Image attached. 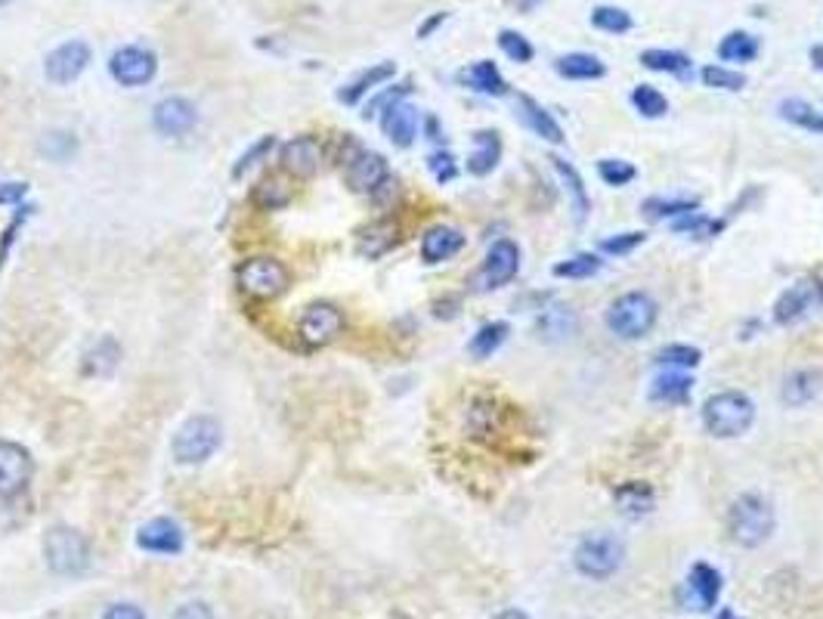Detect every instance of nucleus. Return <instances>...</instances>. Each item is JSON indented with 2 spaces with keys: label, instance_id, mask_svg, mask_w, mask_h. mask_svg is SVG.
Here are the masks:
<instances>
[{
  "label": "nucleus",
  "instance_id": "nucleus-58",
  "mask_svg": "<svg viewBox=\"0 0 823 619\" xmlns=\"http://www.w3.org/2000/svg\"><path fill=\"white\" fill-rule=\"evenodd\" d=\"M495 619H533V617H529L526 610H521V607H508V610H502Z\"/></svg>",
  "mask_w": 823,
  "mask_h": 619
},
{
  "label": "nucleus",
  "instance_id": "nucleus-55",
  "mask_svg": "<svg viewBox=\"0 0 823 619\" xmlns=\"http://www.w3.org/2000/svg\"><path fill=\"white\" fill-rule=\"evenodd\" d=\"M446 19H450V13H434V16H431V19H424V22H421V25H419V38H421V41H424V38H431V34H434V31L440 29V25H443Z\"/></svg>",
  "mask_w": 823,
  "mask_h": 619
},
{
  "label": "nucleus",
  "instance_id": "nucleus-27",
  "mask_svg": "<svg viewBox=\"0 0 823 619\" xmlns=\"http://www.w3.org/2000/svg\"><path fill=\"white\" fill-rule=\"evenodd\" d=\"M502 162V136L495 131H477L474 134V152L467 155V171L474 177H490Z\"/></svg>",
  "mask_w": 823,
  "mask_h": 619
},
{
  "label": "nucleus",
  "instance_id": "nucleus-32",
  "mask_svg": "<svg viewBox=\"0 0 823 619\" xmlns=\"http://www.w3.org/2000/svg\"><path fill=\"white\" fill-rule=\"evenodd\" d=\"M400 243V227L393 220H378L372 227L362 229L360 236V255L362 257H381L388 255L393 245Z\"/></svg>",
  "mask_w": 823,
  "mask_h": 619
},
{
  "label": "nucleus",
  "instance_id": "nucleus-10",
  "mask_svg": "<svg viewBox=\"0 0 823 619\" xmlns=\"http://www.w3.org/2000/svg\"><path fill=\"white\" fill-rule=\"evenodd\" d=\"M298 334L307 348H326L344 334V313L329 301L310 303L298 319Z\"/></svg>",
  "mask_w": 823,
  "mask_h": 619
},
{
  "label": "nucleus",
  "instance_id": "nucleus-35",
  "mask_svg": "<svg viewBox=\"0 0 823 619\" xmlns=\"http://www.w3.org/2000/svg\"><path fill=\"white\" fill-rule=\"evenodd\" d=\"M690 212H700V198H644L641 214L647 220H678Z\"/></svg>",
  "mask_w": 823,
  "mask_h": 619
},
{
  "label": "nucleus",
  "instance_id": "nucleus-3",
  "mask_svg": "<svg viewBox=\"0 0 823 619\" xmlns=\"http://www.w3.org/2000/svg\"><path fill=\"white\" fill-rule=\"evenodd\" d=\"M626 564V543L616 533H585L573 548V567L585 579H610Z\"/></svg>",
  "mask_w": 823,
  "mask_h": 619
},
{
  "label": "nucleus",
  "instance_id": "nucleus-11",
  "mask_svg": "<svg viewBox=\"0 0 823 619\" xmlns=\"http://www.w3.org/2000/svg\"><path fill=\"white\" fill-rule=\"evenodd\" d=\"M344 162L347 186H350L353 193H360V196H372V193H378L381 186H388L390 183L388 158L378 155V152L353 146Z\"/></svg>",
  "mask_w": 823,
  "mask_h": 619
},
{
  "label": "nucleus",
  "instance_id": "nucleus-54",
  "mask_svg": "<svg viewBox=\"0 0 823 619\" xmlns=\"http://www.w3.org/2000/svg\"><path fill=\"white\" fill-rule=\"evenodd\" d=\"M25 196H29L25 183H0V205H19Z\"/></svg>",
  "mask_w": 823,
  "mask_h": 619
},
{
  "label": "nucleus",
  "instance_id": "nucleus-46",
  "mask_svg": "<svg viewBox=\"0 0 823 619\" xmlns=\"http://www.w3.org/2000/svg\"><path fill=\"white\" fill-rule=\"evenodd\" d=\"M598 177L607 183V186L619 189V186H626V183H631L638 177V167L631 165V162H623V158H600Z\"/></svg>",
  "mask_w": 823,
  "mask_h": 619
},
{
  "label": "nucleus",
  "instance_id": "nucleus-28",
  "mask_svg": "<svg viewBox=\"0 0 823 619\" xmlns=\"http://www.w3.org/2000/svg\"><path fill=\"white\" fill-rule=\"evenodd\" d=\"M644 69L659 72V75H672L678 81H690L693 78V60L681 50H644L641 56Z\"/></svg>",
  "mask_w": 823,
  "mask_h": 619
},
{
  "label": "nucleus",
  "instance_id": "nucleus-7",
  "mask_svg": "<svg viewBox=\"0 0 823 619\" xmlns=\"http://www.w3.org/2000/svg\"><path fill=\"white\" fill-rule=\"evenodd\" d=\"M239 288L255 301H276L291 286V272L276 257H248L236 272Z\"/></svg>",
  "mask_w": 823,
  "mask_h": 619
},
{
  "label": "nucleus",
  "instance_id": "nucleus-2",
  "mask_svg": "<svg viewBox=\"0 0 823 619\" xmlns=\"http://www.w3.org/2000/svg\"><path fill=\"white\" fill-rule=\"evenodd\" d=\"M755 422V403L740 391L712 393L703 403V424L712 437L733 440L743 437Z\"/></svg>",
  "mask_w": 823,
  "mask_h": 619
},
{
  "label": "nucleus",
  "instance_id": "nucleus-38",
  "mask_svg": "<svg viewBox=\"0 0 823 619\" xmlns=\"http://www.w3.org/2000/svg\"><path fill=\"white\" fill-rule=\"evenodd\" d=\"M600 267H604V260H600L598 255H591V251H579V255L560 260L552 272L557 276V279H591V276H598Z\"/></svg>",
  "mask_w": 823,
  "mask_h": 619
},
{
  "label": "nucleus",
  "instance_id": "nucleus-40",
  "mask_svg": "<svg viewBox=\"0 0 823 619\" xmlns=\"http://www.w3.org/2000/svg\"><path fill=\"white\" fill-rule=\"evenodd\" d=\"M654 363L662 365V369H681V372H688V369H697V365L703 363V353L697 348H690V344H669V348H662L654 357Z\"/></svg>",
  "mask_w": 823,
  "mask_h": 619
},
{
  "label": "nucleus",
  "instance_id": "nucleus-57",
  "mask_svg": "<svg viewBox=\"0 0 823 619\" xmlns=\"http://www.w3.org/2000/svg\"><path fill=\"white\" fill-rule=\"evenodd\" d=\"M424 127H428V136H431L434 143H443V134H440V122H436L434 115H428V122H424Z\"/></svg>",
  "mask_w": 823,
  "mask_h": 619
},
{
  "label": "nucleus",
  "instance_id": "nucleus-9",
  "mask_svg": "<svg viewBox=\"0 0 823 619\" xmlns=\"http://www.w3.org/2000/svg\"><path fill=\"white\" fill-rule=\"evenodd\" d=\"M155 72H158V56L150 47L127 44L109 56V75L115 78L121 87H146Z\"/></svg>",
  "mask_w": 823,
  "mask_h": 619
},
{
  "label": "nucleus",
  "instance_id": "nucleus-24",
  "mask_svg": "<svg viewBox=\"0 0 823 619\" xmlns=\"http://www.w3.org/2000/svg\"><path fill=\"white\" fill-rule=\"evenodd\" d=\"M121 365V344L112 338V334H105L100 338L96 344L84 350V357H81V372L88 378H109L115 375V369Z\"/></svg>",
  "mask_w": 823,
  "mask_h": 619
},
{
  "label": "nucleus",
  "instance_id": "nucleus-53",
  "mask_svg": "<svg viewBox=\"0 0 823 619\" xmlns=\"http://www.w3.org/2000/svg\"><path fill=\"white\" fill-rule=\"evenodd\" d=\"M100 619H146V613L136 605H131V601H115V605L105 607Z\"/></svg>",
  "mask_w": 823,
  "mask_h": 619
},
{
  "label": "nucleus",
  "instance_id": "nucleus-61",
  "mask_svg": "<svg viewBox=\"0 0 823 619\" xmlns=\"http://www.w3.org/2000/svg\"><path fill=\"white\" fill-rule=\"evenodd\" d=\"M7 3H10V0H0V7H7Z\"/></svg>",
  "mask_w": 823,
  "mask_h": 619
},
{
  "label": "nucleus",
  "instance_id": "nucleus-41",
  "mask_svg": "<svg viewBox=\"0 0 823 619\" xmlns=\"http://www.w3.org/2000/svg\"><path fill=\"white\" fill-rule=\"evenodd\" d=\"M591 25L598 31H607V34H626L635 25V19L623 7H595L591 10Z\"/></svg>",
  "mask_w": 823,
  "mask_h": 619
},
{
  "label": "nucleus",
  "instance_id": "nucleus-21",
  "mask_svg": "<svg viewBox=\"0 0 823 619\" xmlns=\"http://www.w3.org/2000/svg\"><path fill=\"white\" fill-rule=\"evenodd\" d=\"M693 391V378L681 369H666L650 381V391L647 396L659 403V406H685Z\"/></svg>",
  "mask_w": 823,
  "mask_h": 619
},
{
  "label": "nucleus",
  "instance_id": "nucleus-19",
  "mask_svg": "<svg viewBox=\"0 0 823 619\" xmlns=\"http://www.w3.org/2000/svg\"><path fill=\"white\" fill-rule=\"evenodd\" d=\"M381 131L388 136L393 146L409 149L419 136V109L409 106V103H393L390 109L381 112Z\"/></svg>",
  "mask_w": 823,
  "mask_h": 619
},
{
  "label": "nucleus",
  "instance_id": "nucleus-8",
  "mask_svg": "<svg viewBox=\"0 0 823 619\" xmlns=\"http://www.w3.org/2000/svg\"><path fill=\"white\" fill-rule=\"evenodd\" d=\"M517 272H521V248H517V243H511V239H498L486 251V257H483V264L474 272L471 286L477 288V291H495V288L514 282Z\"/></svg>",
  "mask_w": 823,
  "mask_h": 619
},
{
  "label": "nucleus",
  "instance_id": "nucleus-43",
  "mask_svg": "<svg viewBox=\"0 0 823 619\" xmlns=\"http://www.w3.org/2000/svg\"><path fill=\"white\" fill-rule=\"evenodd\" d=\"M498 47H502V53H505L511 62H517V65L536 60V47L529 44V38H524L521 31L514 29L498 31Z\"/></svg>",
  "mask_w": 823,
  "mask_h": 619
},
{
  "label": "nucleus",
  "instance_id": "nucleus-36",
  "mask_svg": "<svg viewBox=\"0 0 823 619\" xmlns=\"http://www.w3.org/2000/svg\"><path fill=\"white\" fill-rule=\"evenodd\" d=\"M508 332H511L508 322H486V326L477 329V334L467 341V353H471L474 360H490L495 350L508 341Z\"/></svg>",
  "mask_w": 823,
  "mask_h": 619
},
{
  "label": "nucleus",
  "instance_id": "nucleus-44",
  "mask_svg": "<svg viewBox=\"0 0 823 619\" xmlns=\"http://www.w3.org/2000/svg\"><path fill=\"white\" fill-rule=\"evenodd\" d=\"M631 106L638 109L644 118H662V115L669 112V100H666L657 87H650V84H638L635 93H631Z\"/></svg>",
  "mask_w": 823,
  "mask_h": 619
},
{
  "label": "nucleus",
  "instance_id": "nucleus-33",
  "mask_svg": "<svg viewBox=\"0 0 823 619\" xmlns=\"http://www.w3.org/2000/svg\"><path fill=\"white\" fill-rule=\"evenodd\" d=\"M759 50H762L759 38L749 34V31H728L719 41V47H716L721 62H752L759 56Z\"/></svg>",
  "mask_w": 823,
  "mask_h": 619
},
{
  "label": "nucleus",
  "instance_id": "nucleus-39",
  "mask_svg": "<svg viewBox=\"0 0 823 619\" xmlns=\"http://www.w3.org/2000/svg\"><path fill=\"white\" fill-rule=\"evenodd\" d=\"M675 233H685V236H693V239H716L721 229H724V220H712L700 212H690L685 217L672 220Z\"/></svg>",
  "mask_w": 823,
  "mask_h": 619
},
{
  "label": "nucleus",
  "instance_id": "nucleus-1",
  "mask_svg": "<svg viewBox=\"0 0 823 619\" xmlns=\"http://www.w3.org/2000/svg\"><path fill=\"white\" fill-rule=\"evenodd\" d=\"M778 527V517L771 502L759 493H743L728 508V536L740 548H762Z\"/></svg>",
  "mask_w": 823,
  "mask_h": 619
},
{
  "label": "nucleus",
  "instance_id": "nucleus-47",
  "mask_svg": "<svg viewBox=\"0 0 823 619\" xmlns=\"http://www.w3.org/2000/svg\"><path fill=\"white\" fill-rule=\"evenodd\" d=\"M272 149H276V136H264V140H257L251 149L241 152V158L236 162V167H233V177L239 180V177H245L248 171H255L260 162H267V158H270Z\"/></svg>",
  "mask_w": 823,
  "mask_h": 619
},
{
  "label": "nucleus",
  "instance_id": "nucleus-48",
  "mask_svg": "<svg viewBox=\"0 0 823 619\" xmlns=\"http://www.w3.org/2000/svg\"><path fill=\"white\" fill-rule=\"evenodd\" d=\"M409 93H412V81H403V84H393V87H388V91H381L378 96H374L372 103L366 106L362 118H374V115H381V112L393 106V103H403Z\"/></svg>",
  "mask_w": 823,
  "mask_h": 619
},
{
  "label": "nucleus",
  "instance_id": "nucleus-34",
  "mask_svg": "<svg viewBox=\"0 0 823 619\" xmlns=\"http://www.w3.org/2000/svg\"><path fill=\"white\" fill-rule=\"evenodd\" d=\"M536 332L542 334V341H567L569 334L576 332V317L569 313L567 307H545L542 310L539 322H536Z\"/></svg>",
  "mask_w": 823,
  "mask_h": 619
},
{
  "label": "nucleus",
  "instance_id": "nucleus-50",
  "mask_svg": "<svg viewBox=\"0 0 823 619\" xmlns=\"http://www.w3.org/2000/svg\"><path fill=\"white\" fill-rule=\"evenodd\" d=\"M428 171L434 174L436 183H450V180H455L459 165H455L452 152L440 149V152H434V155H428Z\"/></svg>",
  "mask_w": 823,
  "mask_h": 619
},
{
  "label": "nucleus",
  "instance_id": "nucleus-5",
  "mask_svg": "<svg viewBox=\"0 0 823 619\" xmlns=\"http://www.w3.org/2000/svg\"><path fill=\"white\" fill-rule=\"evenodd\" d=\"M657 301L644 291H626L607 307V326L623 341H641L657 326Z\"/></svg>",
  "mask_w": 823,
  "mask_h": 619
},
{
  "label": "nucleus",
  "instance_id": "nucleus-37",
  "mask_svg": "<svg viewBox=\"0 0 823 619\" xmlns=\"http://www.w3.org/2000/svg\"><path fill=\"white\" fill-rule=\"evenodd\" d=\"M778 112L783 122L795 124V127H805V131H814V134H823V112H817V109L811 106V103H805V100L790 96V100L780 103Z\"/></svg>",
  "mask_w": 823,
  "mask_h": 619
},
{
  "label": "nucleus",
  "instance_id": "nucleus-14",
  "mask_svg": "<svg viewBox=\"0 0 823 619\" xmlns=\"http://www.w3.org/2000/svg\"><path fill=\"white\" fill-rule=\"evenodd\" d=\"M322 158H326V149L310 134L295 136V140H288L282 149H279V165H282V171L291 174V177H298V180L316 177L319 167H322Z\"/></svg>",
  "mask_w": 823,
  "mask_h": 619
},
{
  "label": "nucleus",
  "instance_id": "nucleus-52",
  "mask_svg": "<svg viewBox=\"0 0 823 619\" xmlns=\"http://www.w3.org/2000/svg\"><path fill=\"white\" fill-rule=\"evenodd\" d=\"M171 619H217V617H214V610H210L205 601H186V605H181L171 613Z\"/></svg>",
  "mask_w": 823,
  "mask_h": 619
},
{
  "label": "nucleus",
  "instance_id": "nucleus-15",
  "mask_svg": "<svg viewBox=\"0 0 823 619\" xmlns=\"http://www.w3.org/2000/svg\"><path fill=\"white\" fill-rule=\"evenodd\" d=\"M91 65V47L84 41H65L56 50H50L44 60V72L53 84H72L88 72Z\"/></svg>",
  "mask_w": 823,
  "mask_h": 619
},
{
  "label": "nucleus",
  "instance_id": "nucleus-18",
  "mask_svg": "<svg viewBox=\"0 0 823 619\" xmlns=\"http://www.w3.org/2000/svg\"><path fill=\"white\" fill-rule=\"evenodd\" d=\"M152 124L162 136H186L198 124V109L183 96H165L152 109Z\"/></svg>",
  "mask_w": 823,
  "mask_h": 619
},
{
  "label": "nucleus",
  "instance_id": "nucleus-42",
  "mask_svg": "<svg viewBox=\"0 0 823 619\" xmlns=\"http://www.w3.org/2000/svg\"><path fill=\"white\" fill-rule=\"evenodd\" d=\"M700 78H703L706 87H712V91H743L747 87V75L743 72H733L728 65H703L700 69Z\"/></svg>",
  "mask_w": 823,
  "mask_h": 619
},
{
  "label": "nucleus",
  "instance_id": "nucleus-13",
  "mask_svg": "<svg viewBox=\"0 0 823 619\" xmlns=\"http://www.w3.org/2000/svg\"><path fill=\"white\" fill-rule=\"evenodd\" d=\"M823 303V282L817 279H802V282H795L790 286L783 295H780L778 301H774V322L778 326H793L799 319H805L814 310V307H821Z\"/></svg>",
  "mask_w": 823,
  "mask_h": 619
},
{
  "label": "nucleus",
  "instance_id": "nucleus-20",
  "mask_svg": "<svg viewBox=\"0 0 823 619\" xmlns=\"http://www.w3.org/2000/svg\"><path fill=\"white\" fill-rule=\"evenodd\" d=\"M517 118H521L533 134L542 136V140H548L554 146L564 143V127L557 124V118H554L552 112L542 106V103H536L533 96H526V93H517Z\"/></svg>",
  "mask_w": 823,
  "mask_h": 619
},
{
  "label": "nucleus",
  "instance_id": "nucleus-16",
  "mask_svg": "<svg viewBox=\"0 0 823 619\" xmlns=\"http://www.w3.org/2000/svg\"><path fill=\"white\" fill-rule=\"evenodd\" d=\"M186 545V533L177 520L171 517H152L143 527L136 529V548L150 551V555H181Z\"/></svg>",
  "mask_w": 823,
  "mask_h": 619
},
{
  "label": "nucleus",
  "instance_id": "nucleus-45",
  "mask_svg": "<svg viewBox=\"0 0 823 619\" xmlns=\"http://www.w3.org/2000/svg\"><path fill=\"white\" fill-rule=\"evenodd\" d=\"M251 198H255V205H260L264 212H276V208L288 205V198H291V189H288L282 180L270 177V180L257 183L255 193H251Z\"/></svg>",
  "mask_w": 823,
  "mask_h": 619
},
{
  "label": "nucleus",
  "instance_id": "nucleus-49",
  "mask_svg": "<svg viewBox=\"0 0 823 619\" xmlns=\"http://www.w3.org/2000/svg\"><path fill=\"white\" fill-rule=\"evenodd\" d=\"M644 239H647L644 233H619V236H610V239L598 243V251L600 255H610V257L631 255L635 248H641Z\"/></svg>",
  "mask_w": 823,
  "mask_h": 619
},
{
  "label": "nucleus",
  "instance_id": "nucleus-26",
  "mask_svg": "<svg viewBox=\"0 0 823 619\" xmlns=\"http://www.w3.org/2000/svg\"><path fill=\"white\" fill-rule=\"evenodd\" d=\"M393 75H397V65H393V62H378V65H372V69L360 72V75L353 78L350 84H344V87L338 91V100H341L344 106H357L366 93H372L374 87L388 84Z\"/></svg>",
  "mask_w": 823,
  "mask_h": 619
},
{
  "label": "nucleus",
  "instance_id": "nucleus-6",
  "mask_svg": "<svg viewBox=\"0 0 823 619\" xmlns=\"http://www.w3.org/2000/svg\"><path fill=\"white\" fill-rule=\"evenodd\" d=\"M47 567L56 576H84L91 570V545L72 527H53L44 536Z\"/></svg>",
  "mask_w": 823,
  "mask_h": 619
},
{
  "label": "nucleus",
  "instance_id": "nucleus-56",
  "mask_svg": "<svg viewBox=\"0 0 823 619\" xmlns=\"http://www.w3.org/2000/svg\"><path fill=\"white\" fill-rule=\"evenodd\" d=\"M542 3H545V0H508V7H514L517 13H533Z\"/></svg>",
  "mask_w": 823,
  "mask_h": 619
},
{
  "label": "nucleus",
  "instance_id": "nucleus-23",
  "mask_svg": "<svg viewBox=\"0 0 823 619\" xmlns=\"http://www.w3.org/2000/svg\"><path fill=\"white\" fill-rule=\"evenodd\" d=\"M459 84L467 91L483 93V96H505L508 93V81L502 78L498 65L493 60L471 62L467 69L459 72Z\"/></svg>",
  "mask_w": 823,
  "mask_h": 619
},
{
  "label": "nucleus",
  "instance_id": "nucleus-30",
  "mask_svg": "<svg viewBox=\"0 0 823 619\" xmlns=\"http://www.w3.org/2000/svg\"><path fill=\"white\" fill-rule=\"evenodd\" d=\"M554 69L567 81H598V78L607 75V65L595 53H564V56H557Z\"/></svg>",
  "mask_w": 823,
  "mask_h": 619
},
{
  "label": "nucleus",
  "instance_id": "nucleus-4",
  "mask_svg": "<svg viewBox=\"0 0 823 619\" xmlns=\"http://www.w3.org/2000/svg\"><path fill=\"white\" fill-rule=\"evenodd\" d=\"M220 440H224V427L217 419L193 415L177 427V434L171 440V453L181 465H202L220 450Z\"/></svg>",
  "mask_w": 823,
  "mask_h": 619
},
{
  "label": "nucleus",
  "instance_id": "nucleus-59",
  "mask_svg": "<svg viewBox=\"0 0 823 619\" xmlns=\"http://www.w3.org/2000/svg\"><path fill=\"white\" fill-rule=\"evenodd\" d=\"M811 65H814L817 72H823V44L811 47Z\"/></svg>",
  "mask_w": 823,
  "mask_h": 619
},
{
  "label": "nucleus",
  "instance_id": "nucleus-17",
  "mask_svg": "<svg viewBox=\"0 0 823 619\" xmlns=\"http://www.w3.org/2000/svg\"><path fill=\"white\" fill-rule=\"evenodd\" d=\"M721 586H724V579H721L719 570L712 564H706V560H697L688 570V579H685V598H688V605L693 610L709 613V610L719 607Z\"/></svg>",
  "mask_w": 823,
  "mask_h": 619
},
{
  "label": "nucleus",
  "instance_id": "nucleus-29",
  "mask_svg": "<svg viewBox=\"0 0 823 619\" xmlns=\"http://www.w3.org/2000/svg\"><path fill=\"white\" fill-rule=\"evenodd\" d=\"M823 388V378L821 372H814V369H799L793 375H786L783 381V388H780V396H783V403L786 406H805L811 403Z\"/></svg>",
  "mask_w": 823,
  "mask_h": 619
},
{
  "label": "nucleus",
  "instance_id": "nucleus-12",
  "mask_svg": "<svg viewBox=\"0 0 823 619\" xmlns=\"http://www.w3.org/2000/svg\"><path fill=\"white\" fill-rule=\"evenodd\" d=\"M34 477V458L13 440H0V498L19 496Z\"/></svg>",
  "mask_w": 823,
  "mask_h": 619
},
{
  "label": "nucleus",
  "instance_id": "nucleus-31",
  "mask_svg": "<svg viewBox=\"0 0 823 619\" xmlns=\"http://www.w3.org/2000/svg\"><path fill=\"white\" fill-rule=\"evenodd\" d=\"M552 167L557 171V177L564 180V186H567L576 220H585V217H588V212H591V198H588V189H585L583 174H579L576 167L569 165L567 158H560V155H554Z\"/></svg>",
  "mask_w": 823,
  "mask_h": 619
},
{
  "label": "nucleus",
  "instance_id": "nucleus-25",
  "mask_svg": "<svg viewBox=\"0 0 823 619\" xmlns=\"http://www.w3.org/2000/svg\"><path fill=\"white\" fill-rule=\"evenodd\" d=\"M614 502H616V512L638 520V517H647V514L654 512V505H657V493H654V486L644 484V481H629V484L616 486Z\"/></svg>",
  "mask_w": 823,
  "mask_h": 619
},
{
  "label": "nucleus",
  "instance_id": "nucleus-60",
  "mask_svg": "<svg viewBox=\"0 0 823 619\" xmlns=\"http://www.w3.org/2000/svg\"><path fill=\"white\" fill-rule=\"evenodd\" d=\"M716 619H743V617H740V613H737L733 607H721L719 613H716Z\"/></svg>",
  "mask_w": 823,
  "mask_h": 619
},
{
  "label": "nucleus",
  "instance_id": "nucleus-22",
  "mask_svg": "<svg viewBox=\"0 0 823 619\" xmlns=\"http://www.w3.org/2000/svg\"><path fill=\"white\" fill-rule=\"evenodd\" d=\"M462 248H464L462 229L446 227V224H436V227H431L421 236V257H424V264H431V267L455 257Z\"/></svg>",
  "mask_w": 823,
  "mask_h": 619
},
{
  "label": "nucleus",
  "instance_id": "nucleus-51",
  "mask_svg": "<svg viewBox=\"0 0 823 619\" xmlns=\"http://www.w3.org/2000/svg\"><path fill=\"white\" fill-rule=\"evenodd\" d=\"M75 134H50L44 140V152L50 158H56V162H65L75 152Z\"/></svg>",
  "mask_w": 823,
  "mask_h": 619
}]
</instances>
